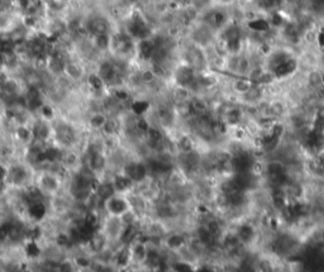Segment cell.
Returning a JSON list of instances; mask_svg holds the SVG:
<instances>
[{
    "label": "cell",
    "instance_id": "cell-1",
    "mask_svg": "<svg viewBox=\"0 0 324 272\" xmlns=\"http://www.w3.org/2000/svg\"><path fill=\"white\" fill-rule=\"evenodd\" d=\"M66 182L67 181L53 170L36 172L35 185L47 199L53 198L56 195L65 191Z\"/></svg>",
    "mask_w": 324,
    "mask_h": 272
},
{
    "label": "cell",
    "instance_id": "cell-2",
    "mask_svg": "<svg viewBox=\"0 0 324 272\" xmlns=\"http://www.w3.org/2000/svg\"><path fill=\"white\" fill-rule=\"evenodd\" d=\"M103 210L104 214L122 217L124 213L131 210V203H129L128 194H119V192L113 194L112 196L104 200Z\"/></svg>",
    "mask_w": 324,
    "mask_h": 272
}]
</instances>
